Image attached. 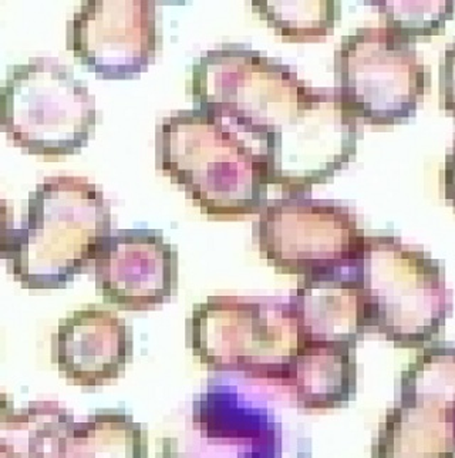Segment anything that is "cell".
<instances>
[{"mask_svg":"<svg viewBox=\"0 0 455 458\" xmlns=\"http://www.w3.org/2000/svg\"><path fill=\"white\" fill-rule=\"evenodd\" d=\"M334 2H254V9L283 38L309 40L333 30Z\"/></svg>","mask_w":455,"mask_h":458,"instance_id":"18","label":"cell"},{"mask_svg":"<svg viewBox=\"0 0 455 458\" xmlns=\"http://www.w3.org/2000/svg\"><path fill=\"white\" fill-rule=\"evenodd\" d=\"M298 344H356L365 337L353 265L346 271L305 278L289 296Z\"/></svg>","mask_w":455,"mask_h":458,"instance_id":"14","label":"cell"},{"mask_svg":"<svg viewBox=\"0 0 455 458\" xmlns=\"http://www.w3.org/2000/svg\"><path fill=\"white\" fill-rule=\"evenodd\" d=\"M70 46L96 73H139L156 55L154 2H86L70 25Z\"/></svg>","mask_w":455,"mask_h":458,"instance_id":"12","label":"cell"},{"mask_svg":"<svg viewBox=\"0 0 455 458\" xmlns=\"http://www.w3.org/2000/svg\"><path fill=\"white\" fill-rule=\"evenodd\" d=\"M131 327L110 310L88 308L60 320L52 339L53 363L67 383L110 385L132 360Z\"/></svg>","mask_w":455,"mask_h":458,"instance_id":"13","label":"cell"},{"mask_svg":"<svg viewBox=\"0 0 455 458\" xmlns=\"http://www.w3.org/2000/svg\"><path fill=\"white\" fill-rule=\"evenodd\" d=\"M158 163L208 216H254L268 205V164L252 139L201 108L163 123Z\"/></svg>","mask_w":455,"mask_h":458,"instance_id":"3","label":"cell"},{"mask_svg":"<svg viewBox=\"0 0 455 458\" xmlns=\"http://www.w3.org/2000/svg\"><path fill=\"white\" fill-rule=\"evenodd\" d=\"M73 411L52 400L13 407L4 396L0 458H74Z\"/></svg>","mask_w":455,"mask_h":458,"instance_id":"16","label":"cell"},{"mask_svg":"<svg viewBox=\"0 0 455 458\" xmlns=\"http://www.w3.org/2000/svg\"><path fill=\"white\" fill-rule=\"evenodd\" d=\"M187 344L209 372L238 375L282 392L298 352L292 306L282 298L211 296L194 306Z\"/></svg>","mask_w":455,"mask_h":458,"instance_id":"5","label":"cell"},{"mask_svg":"<svg viewBox=\"0 0 455 458\" xmlns=\"http://www.w3.org/2000/svg\"><path fill=\"white\" fill-rule=\"evenodd\" d=\"M112 233L110 207L96 185L46 178L29 197L21 228L2 229V257L23 288L63 289L94 267Z\"/></svg>","mask_w":455,"mask_h":458,"instance_id":"2","label":"cell"},{"mask_svg":"<svg viewBox=\"0 0 455 458\" xmlns=\"http://www.w3.org/2000/svg\"><path fill=\"white\" fill-rule=\"evenodd\" d=\"M194 98L254 140L269 185L302 191L326 182L356 153V120L336 91L298 81L249 50L209 52L194 67Z\"/></svg>","mask_w":455,"mask_h":458,"instance_id":"1","label":"cell"},{"mask_svg":"<svg viewBox=\"0 0 455 458\" xmlns=\"http://www.w3.org/2000/svg\"><path fill=\"white\" fill-rule=\"evenodd\" d=\"M74 458H147L148 440L141 424L120 410H100L76 421Z\"/></svg>","mask_w":455,"mask_h":458,"instance_id":"17","label":"cell"},{"mask_svg":"<svg viewBox=\"0 0 455 458\" xmlns=\"http://www.w3.org/2000/svg\"><path fill=\"white\" fill-rule=\"evenodd\" d=\"M358 344H298L282 392L300 410L348 406L358 392Z\"/></svg>","mask_w":455,"mask_h":458,"instance_id":"15","label":"cell"},{"mask_svg":"<svg viewBox=\"0 0 455 458\" xmlns=\"http://www.w3.org/2000/svg\"><path fill=\"white\" fill-rule=\"evenodd\" d=\"M93 267L98 295L120 310H151L177 293V250L153 229L113 231Z\"/></svg>","mask_w":455,"mask_h":458,"instance_id":"11","label":"cell"},{"mask_svg":"<svg viewBox=\"0 0 455 458\" xmlns=\"http://www.w3.org/2000/svg\"><path fill=\"white\" fill-rule=\"evenodd\" d=\"M262 385L257 393L209 383L192 402L184 426L158 445L156 458H310V440L286 428L274 403L285 397ZM274 390V389H272Z\"/></svg>","mask_w":455,"mask_h":458,"instance_id":"6","label":"cell"},{"mask_svg":"<svg viewBox=\"0 0 455 458\" xmlns=\"http://www.w3.org/2000/svg\"><path fill=\"white\" fill-rule=\"evenodd\" d=\"M365 335L400 349L426 347L440 336L451 298L438 260L396 236H366L353 260Z\"/></svg>","mask_w":455,"mask_h":458,"instance_id":"4","label":"cell"},{"mask_svg":"<svg viewBox=\"0 0 455 458\" xmlns=\"http://www.w3.org/2000/svg\"><path fill=\"white\" fill-rule=\"evenodd\" d=\"M386 28L409 38L437 35L451 19L452 2H377Z\"/></svg>","mask_w":455,"mask_h":458,"instance_id":"19","label":"cell"},{"mask_svg":"<svg viewBox=\"0 0 455 458\" xmlns=\"http://www.w3.org/2000/svg\"><path fill=\"white\" fill-rule=\"evenodd\" d=\"M454 407V346L428 344L400 375L372 458H455Z\"/></svg>","mask_w":455,"mask_h":458,"instance_id":"9","label":"cell"},{"mask_svg":"<svg viewBox=\"0 0 455 458\" xmlns=\"http://www.w3.org/2000/svg\"><path fill=\"white\" fill-rule=\"evenodd\" d=\"M365 233L350 209L306 199L266 205L257 225L261 257L299 279L346 271Z\"/></svg>","mask_w":455,"mask_h":458,"instance_id":"10","label":"cell"},{"mask_svg":"<svg viewBox=\"0 0 455 458\" xmlns=\"http://www.w3.org/2000/svg\"><path fill=\"white\" fill-rule=\"evenodd\" d=\"M336 93L355 120L394 124L411 117L425 93L413 38L387 28L360 29L337 53Z\"/></svg>","mask_w":455,"mask_h":458,"instance_id":"8","label":"cell"},{"mask_svg":"<svg viewBox=\"0 0 455 458\" xmlns=\"http://www.w3.org/2000/svg\"><path fill=\"white\" fill-rule=\"evenodd\" d=\"M2 98V129L14 146L28 153L74 154L93 136V96L72 67L55 59H30L13 67Z\"/></svg>","mask_w":455,"mask_h":458,"instance_id":"7","label":"cell"}]
</instances>
